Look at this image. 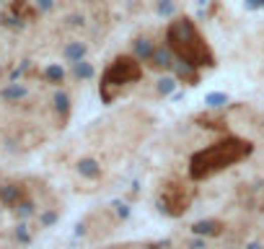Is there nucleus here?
<instances>
[{
  "label": "nucleus",
  "mask_w": 264,
  "mask_h": 249,
  "mask_svg": "<svg viewBox=\"0 0 264 249\" xmlns=\"http://www.w3.org/2000/svg\"><path fill=\"white\" fill-rule=\"evenodd\" d=\"M176 62H179V57L173 55V50L168 47V44H163V47H156V52H153V57H150V65H156V67H163V70H168V67H173Z\"/></svg>",
  "instance_id": "4"
},
{
  "label": "nucleus",
  "mask_w": 264,
  "mask_h": 249,
  "mask_svg": "<svg viewBox=\"0 0 264 249\" xmlns=\"http://www.w3.org/2000/svg\"><path fill=\"white\" fill-rule=\"evenodd\" d=\"M205 101H207L210 106H223V104L228 101V96H226V94H210Z\"/></svg>",
  "instance_id": "12"
},
{
  "label": "nucleus",
  "mask_w": 264,
  "mask_h": 249,
  "mask_svg": "<svg viewBox=\"0 0 264 249\" xmlns=\"http://www.w3.org/2000/svg\"><path fill=\"white\" fill-rule=\"evenodd\" d=\"M83 55H85V47H83L80 42H75V44H68V47H65V57H68L70 62H78Z\"/></svg>",
  "instance_id": "6"
},
{
  "label": "nucleus",
  "mask_w": 264,
  "mask_h": 249,
  "mask_svg": "<svg viewBox=\"0 0 264 249\" xmlns=\"http://www.w3.org/2000/svg\"><path fill=\"white\" fill-rule=\"evenodd\" d=\"M73 65H75V76H78V78H91V76H94V67L88 65L85 60H78V62H73Z\"/></svg>",
  "instance_id": "8"
},
{
  "label": "nucleus",
  "mask_w": 264,
  "mask_h": 249,
  "mask_svg": "<svg viewBox=\"0 0 264 249\" xmlns=\"http://www.w3.org/2000/svg\"><path fill=\"white\" fill-rule=\"evenodd\" d=\"M47 78H50V81H57V83H60V81L65 78L62 67H60V65H52V67H47Z\"/></svg>",
  "instance_id": "11"
},
{
  "label": "nucleus",
  "mask_w": 264,
  "mask_h": 249,
  "mask_svg": "<svg viewBox=\"0 0 264 249\" xmlns=\"http://www.w3.org/2000/svg\"><path fill=\"white\" fill-rule=\"evenodd\" d=\"M143 76V67H140V60L138 57H117L112 65L106 67V73L101 78V99L109 104L117 91H122V86L127 83H135L138 78Z\"/></svg>",
  "instance_id": "3"
},
{
  "label": "nucleus",
  "mask_w": 264,
  "mask_h": 249,
  "mask_svg": "<svg viewBox=\"0 0 264 249\" xmlns=\"http://www.w3.org/2000/svg\"><path fill=\"white\" fill-rule=\"evenodd\" d=\"M249 153H251V143L241 140V138H226L220 143H212L202 151H197L189 161V174L194 179L212 176L220 169H228V166L238 164L241 158H246Z\"/></svg>",
  "instance_id": "2"
},
{
  "label": "nucleus",
  "mask_w": 264,
  "mask_h": 249,
  "mask_svg": "<svg viewBox=\"0 0 264 249\" xmlns=\"http://www.w3.org/2000/svg\"><path fill=\"white\" fill-rule=\"evenodd\" d=\"M166 44L173 50V55L179 57V62H187L192 67H210L215 65V55L210 52L207 42L202 39V34L197 31V26L192 24V18L182 16L168 24L166 29Z\"/></svg>",
  "instance_id": "1"
},
{
  "label": "nucleus",
  "mask_w": 264,
  "mask_h": 249,
  "mask_svg": "<svg viewBox=\"0 0 264 249\" xmlns=\"http://www.w3.org/2000/svg\"><path fill=\"white\" fill-rule=\"evenodd\" d=\"M36 6H39V11H47V8H52V0H36Z\"/></svg>",
  "instance_id": "13"
},
{
  "label": "nucleus",
  "mask_w": 264,
  "mask_h": 249,
  "mask_svg": "<svg viewBox=\"0 0 264 249\" xmlns=\"http://www.w3.org/2000/svg\"><path fill=\"white\" fill-rule=\"evenodd\" d=\"M78 169H80V174H85V176H99V174H101V169H99L94 161H83V164H78Z\"/></svg>",
  "instance_id": "9"
},
{
  "label": "nucleus",
  "mask_w": 264,
  "mask_h": 249,
  "mask_svg": "<svg viewBox=\"0 0 264 249\" xmlns=\"http://www.w3.org/2000/svg\"><path fill=\"white\" fill-rule=\"evenodd\" d=\"M26 96V88L24 86H18V83H13V86H8L6 91H3V99H8V101H16V99H24Z\"/></svg>",
  "instance_id": "7"
},
{
  "label": "nucleus",
  "mask_w": 264,
  "mask_h": 249,
  "mask_svg": "<svg viewBox=\"0 0 264 249\" xmlns=\"http://www.w3.org/2000/svg\"><path fill=\"white\" fill-rule=\"evenodd\" d=\"M173 88H176V81H173V78H161V81H158V91H161L163 96L171 94Z\"/></svg>",
  "instance_id": "10"
},
{
  "label": "nucleus",
  "mask_w": 264,
  "mask_h": 249,
  "mask_svg": "<svg viewBox=\"0 0 264 249\" xmlns=\"http://www.w3.org/2000/svg\"><path fill=\"white\" fill-rule=\"evenodd\" d=\"M153 52H156V47L150 44V39H138V42H135V55H138V60L150 62Z\"/></svg>",
  "instance_id": "5"
},
{
  "label": "nucleus",
  "mask_w": 264,
  "mask_h": 249,
  "mask_svg": "<svg viewBox=\"0 0 264 249\" xmlns=\"http://www.w3.org/2000/svg\"><path fill=\"white\" fill-rule=\"evenodd\" d=\"M246 6H249V8H261L264 0H246Z\"/></svg>",
  "instance_id": "14"
}]
</instances>
